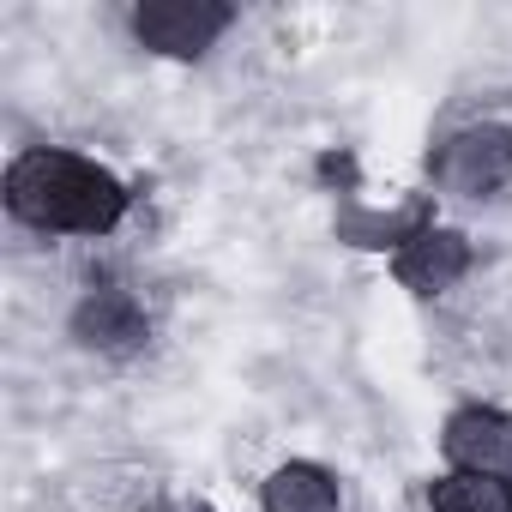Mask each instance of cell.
I'll use <instances>...</instances> for the list:
<instances>
[{
  "label": "cell",
  "instance_id": "cell-1",
  "mask_svg": "<svg viewBox=\"0 0 512 512\" xmlns=\"http://www.w3.org/2000/svg\"><path fill=\"white\" fill-rule=\"evenodd\" d=\"M127 205H133L127 181L79 151L37 145L19 151L7 169V211L43 235H109L127 217Z\"/></svg>",
  "mask_w": 512,
  "mask_h": 512
},
{
  "label": "cell",
  "instance_id": "cell-2",
  "mask_svg": "<svg viewBox=\"0 0 512 512\" xmlns=\"http://www.w3.org/2000/svg\"><path fill=\"white\" fill-rule=\"evenodd\" d=\"M428 169H434V187H440V193L488 199V193H500V187L512 181V127H500V121L458 127L452 139L434 145Z\"/></svg>",
  "mask_w": 512,
  "mask_h": 512
},
{
  "label": "cell",
  "instance_id": "cell-3",
  "mask_svg": "<svg viewBox=\"0 0 512 512\" xmlns=\"http://www.w3.org/2000/svg\"><path fill=\"white\" fill-rule=\"evenodd\" d=\"M235 25L223 0H139L133 7V43L163 61H199L217 49V37Z\"/></svg>",
  "mask_w": 512,
  "mask_h": 512
},
{
  "label": "cell",
  "instance_id": "cell-4",
  "mask_svg": "<svg viewBox=\"0 0 512 512\" xmlns=\"http://www.w3.org/2000/svg\"><path fill=\"white\" fill-rule=\"evenodd\" d=\"M73 338H79L85 350H97V356H133V350H145L151 320H145V308H139L133 290H121V284H91V290L79 296V308H73Z\"/></svg>",
  "mask_w": 512,
  "mask_h": 512
},
{
  "label": "cell",
  "instance_id": "cell-5",
  "mask_svg": "<svg viewBox=\"0 0 512 512\" xmlns=\"http://www.w3.org/2000/svg\"><path fill=\"white\" fill-rule=\"evenodd\" d=\"M440 452L470 476H512V416L494 404H464L440 428Z\"/></svg>",
  "mask_w": 512,
  "mask_h": 512
},
{
  "label": "cell",
  "instance_id": "cell-6",
  "mask_svg": "<svg viewBox=\"0 0 512 512\" xmlns=\"http://www.w3.org/2000/svg\"><path fill=\"white\" fill-rule=\"evenodd\" d=\"M464 272H470V241H464V229H446V223L416 229V235L392 253V278H398L410 296H446Z\"/></svg>",
  "mask_w": 512,
  "mask_h": 512
},
{
  "label": "cell",
  "instance_id": "cell-7",
  "mask_svg": "<svg viewBox=\"0 0 512 512\" xmlns=\"http://www.w3.org/2000/svg\"><path fill=\"white\" fill-rule=\"evenodd\" d=\"M260 506L266 512H338L344 506V488L326 464H308V458H290L266 476L260 488Z\"/></svg>",
  "mask_w": 512,
  "mask_h": 512
},
{
  "label": "cell",
  "instance_id": "cell-8",
  "mask_svg": "<svg viewBox=\"0 0 512 512\" xmlns=\"http://www.w3.org/2000/svg\"><path fill=\"white\" fill-rule=\"evenodd\" d=\"M434 512H512V476H470V470H446L428 488Z\"/></svg>",
  "mask_w": 512,
  "mask_h": 512
},
{
  "label": "cell",
  "instance_id": "cell-9",
  "mask_svg": "<svg viewBox=\"0 0 512 512\" xmlns=\"http://www.w3.org/2000/svg\"><path fill=\"white\" fill-rule=\"evenodd\" d=\"M187 512H211V506H205V500H193V506H187Z\"/></svg>",
  "mask_w": 512,
  "mask_h": 512
}]
</instances>
